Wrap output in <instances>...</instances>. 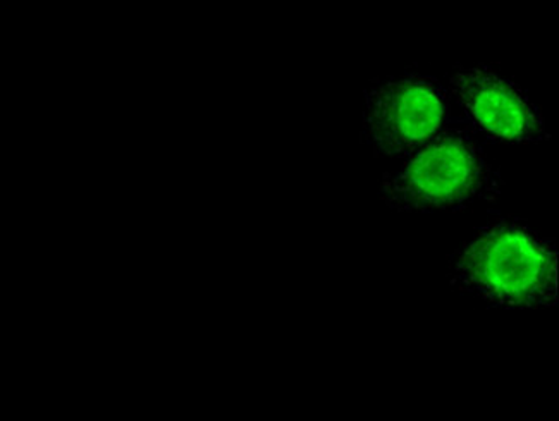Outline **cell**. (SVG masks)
Listing matches in <instances>:
<instances>
[{
    "label": "cell",
    "mask_w": 559,
    "mask_h": 421,
    "mask_svg": "<svg viewBox=\"0 0 559 421\" xmlns=\"http://www.w3.org/2000/svg\"><path fill=\"white\" fill-rule=\"evenodd\" d=\"M558 256L549 244L513 224H496L466 244L453 264V286L504 309L556 303Z\"/></svg>",
    "instance_id": "cell-1"
},
{
    "label": "cell",
    "mask_w": 559,
    "mask_h": 421,
    "mask_svg": "<svg viewBox=\"0 0 559 421\" xmlns=\"http://www.w3.org/2000/svg\"><path fill=\"white\" fill-rule=\"evenodd\" d=\"M495 181L477 142L463 131H450L420 146L400 172L384 178L381 195L394 211H444L477 199Z\"/></svg>",
    "instance_id": "cell-2"
},
{
    "label": "cell",
    "mask_w": 559,
    "mask_h": 421,
    "mask_svg": "<svg viewBox=\"0 0 559 421\" xmlns=\"http://www.w3.org/2000/svg\"><path fill=\"white\" fill-rule=\"evenodd\" d=\"M447 92L436 80L403 76L365 94L361 139L381 157H406L441 133Z\"/></svg>",
    "instance_id": "cell-3"
},
{
    "label": "cell",
    "mask_w": 559,
    "mask_h": 421,
    "mask_svg": "<svg viewBox=\"0 0 559 421\" xmlns=\"http://www.w3.org/2000/svg\"><path fill=\"white\" fill-rule=\"evenodd\" d=\"M450 88L472 124L487 139L535 143L549 139L543 113L527 94L490 68H468L450 77Z\"/></svg>",
    "instance_id": "cell-4"
}]
</instances>
